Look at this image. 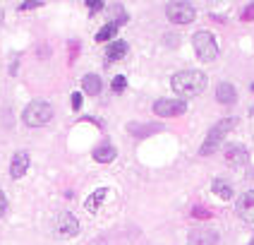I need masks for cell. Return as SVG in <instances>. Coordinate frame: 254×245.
Here are the masks:
<instances>
[{
    "mask_svg": "<svg viewBox=\"0 0 254 245\" xmlns=\"http://www.w3.org/2000/svg\"><path fill=\"white\" fill-rule=\"evenodd\" d=\"M173 91L180 96H197L206 89V75L199 70H183L173 75Z\"/></svg>",
    "mask_w": 254,
    "mask_h": 245,
    "instance_id": "6da1fadb",
    "label": "cell"
},
{
    "mask_svg": "<svg viewBox=\"0 0 254 245\" xmlns=\"http://www.w3.org/2000/svg\"><path fill=\"white\" fill-rule=\"evenodd\" d=\"M235 125H238V118H223V120H218V123L209 130V135H206L204 144L199 147V154H201V157H209V154H213V152H218L221 144H223V137H226Z\"/></svg>",
    "mask_w": 254,
    "mask_h": 245,
    "instance_id": "7a4b0ae2",
    "label": "cell"
},
{
    "mask_svg": "<svg viewBox=\"0 0 254 245\" xmlns=\"http://www.w3.org/2000/svg\"><path fill=\"white\" fill-rule=\"evenodd\" d=\"M51 118H53V106L48 101H31L22 113V120L27 128H43L51 123Z\"/></svg>",
    "mask_w": 254,
    "mask_h": 245,
    "instance_id": "3957f363",
    "label": "cell"
},
{
    "mask_svg": "<svg viewBox=\"0 0 254 245\" xmlns=\"http://www.w3.org/2000/svg\"><path fill=\"white\" fill-rule=\"evenodd\" d=\"M192 46H194V53L201 63H213L216 58H218V43H216V36H213L211 31H206V29H201L194 34V39H192Z\"/></svg>",
    "mask_w": 254,
    "mask_h": 245,
    "instance_id": "277c9868",
    "label": "cell"
},
{
    "mask_svg": "<svg viewBox=\"0 0 254 245\" xmlns=\"http://www.w3.org/2000/svg\"><path fill=\"white\" fill-rule=\"evenodd\" d=\"M194 7L185 0H175V2H168L166 5V17H168L173 24H190L194 22Z\"/></svg>",
    "mask_w": 254,
    "mask_h": 245,
    "instance_id": "5b68a950",
    "label": "cell"
},
{
    "mask_svg": "<svg viewBox=\"0 0 254 245\" xmlns=\"http://www.w3.org/2000/svg\"><path fill=\"white\" fill-rule=\"evenodd\" d=\"M187 111V103L183 99H158L154 103V113L161 118H175Z\"/></svg>",
    "mask_w": 254,
    "mask_h": 245,
    "instance_id": "8992f818",
    "label": "cell"
},
{
    "mask_svg": "<svg viewBox=\"0 0 254 245\" xmlns=\"http://www.w3.org/2000/svg\"><path fill=\"white\" fill-rule=\"evenodd\" d=\"M77 233H79L77 216L70 214V212H60L56 219V236H60V238H74Z\"/></svg>",
    "mask_w": 254,
    "mask_h": 245,
    "instance_id": "52a82bcc",
    "label": "cell"
},
{
    "mask_svg": "<svg viewBox=\"0 0 254 245\" xmlns=\"http://www.w3.org/2000/svg\"><path fill=\"white\" fill-rule=\"evenodd\" d=\"M235 212H238V216H240L245 224L254 226V190H247V192H242L240 197H238Z\"/></svg>",
    "mask_w": 254,
    "mask_h": 245,
    "instance_id": "ba28073f",
    "label": "cell"
},
{
    "mask_svg": "<svg viewBox=\"0 0 254 245\" xmlns=\"http://www.w3.org/2000/svg\"><path fill=\"white\" fill-rule=\"evenodd\" d=\"M223 159L230 166H245L250 161V152L245 144H226L223 147Z\"/></svg>",
    "mask_w": 254,
    "mask_h": 245,
    "instance_id": "9c48e42d",
    "label": "cell"
},
{
    "mask_svg": "<svg viewBox=\"0 0 254 245\" xmlns=\"http://www.w3.org/2000/svg\"><path fill=\"white\" fill-rule=\"evenodd\" d=\"M218 233L211 229H194L190 231V245H216Z\"/></svg>",
    "mask_w": 254,
    "mask_h": 245,
    "instance_id": "30bf717a",
    "label": "cell"
},
{
    "mask_svg": "<svg viewBox=\"0 0 254 245\" xmlns=\"http://www.w3.org/2000/svg\"><path fill=\"white\" fill-rule=\"evenodd\" d=\"M29 171V154L27 152H17L10 161V175L12 178H22Z\"/></svg>",
    "mask_w": 254,
    "mask_h": 245,
    "instance_id": "8fae6325",
    "label": "cell"
},
{
    "mask_svg": "<svg viewBox=\"0 0 254 245\" xmlns=\"http://www.w3.org/2000/svg\"><path fill=\"white\" fill-rule=\"evenodd\" d=\"M108 192H111L108 187H99V190H94V192L86 197V202H84L86 212H89V214H96V212H99V207H101V202L108 197Z\"/></svg>",
    "mask_w": 254,
    "mask_h": 245,
    "instance_id": "7c38bea8",
    "label": "cell"
},
{
    "mask_svg": "<svg viewBox=\"0 0 254 245\" xmlns=\"http://www.w3.org/2000/svg\"><path fill=\"white\" fill-rule=\"evenodd\" d=\"M216 99H218V103H235L238 91H235V86L230 84V82H218V86H216Z\"/></svg>",
    "mask_w": 254,
    "mask_h": 245,
    "instance_id": "4fadbf2b",
    "label": "cell"
},
{
    "mask_svg": "<svg viewBox=\"0 0 254 245\" xmlns=\"http://www.w3.org/2000/svg\"><path fill=\"white\" fill-rule=\"evenodd\" d=\"M127 56V43L125 41H113L106 48V63H115L120 58Z\"/></svg>",
    "mask_w": 254,
    "mask_h": 245,
    "instance_id": "5bb4252c",
    "label": "cell"
},
{
    "mask_svg": "<svg viewBox=\"0 0 254 245\" xmlns=\"http://www.w3.org/2000/svg\"><path fill=\"white\" fill-rule=\"evenodd\" d=\"M113 159H115L113 144H99V147L94 149V161H99V163H111Z\"/></svg>",
    "mask_w": 254,
    "mask_h": 245,
    "instance_id": "9a60e30c",
    "label": "cell"
},
{
    "mask_svg": "<svg viewBox=\"0 0 254 245\" xmlns=\"http://www.w3.org/2000/svg\"><path fill=\"white\" fill-rule=\"evenodd\" d=\"M101 77L99 75H84L82 77V89H84L89 96H96V94H101Z\"/></svg>",
    "mask_w": 254,
    "mask_h": 245,
    "instance_id": "2e32d148",
    "label": "cell"
},
{
    "mask_svg": "<svg viewBox=\"0 0 254 245\" xmlns=\"http://www.w3.org/2000/svg\"><path fill=\"white\" fill-rule=\"evenodd\" d=\"M211 190H213V195L218 197V200H230L233 197V185L228 183V180H213V185H211Z\"/></svg>",
    "mask_w": 254,
    "mask_h": 245,
    "instance_id": "e0dca14e",
    "label": "cell"
},
{
    "mask_svg": "<svg viewBox=\"0 0 254 245\" xmlns=\"http://www.w3.org/2000/svg\"><path fill=\"white\" fill-rule=\"evenodd\" d=\"M115 34H118V22H108V24H103L99 29V34H96V41L99 43H106L108 39H113Z\"/></svg>",
    "mask_w": 254,
    "mask_h": 245,
    "instance_id": "ac0fdd59",
    "label": "cell"
},
{
    "mask_svg": "<svg viewBox=\"0 0 254 245\" xmlns=\"http://www.w3.org/2000/svg\"><path fill=\"white\" fill-rule=\"evenodd\" d=\"M113 91L115 94H120V91H125V86H127V80H125V75H118V77H113Z\"/></svg>",
    "mask_w": 254,
    "mask_h": 245,
    "instance_id": "d6986e66",
    "label": "cell"
},
{
    "mask_svg": "<svg viewBox=\"0 0 254 245\" xmlns=\"http://www.w3.org/2000/svg\"><path fill=\"white\" fill-rule=\"evenodd\" d=\"M192 216H194V219H211L213 212L209 207H194V209H192Z\"/></svg>",
    "mask_w": 254,
    "mask_h": 245,
    "instance_id": "ffe728a7",
    "label": "cell"
},
{
    "mask_svg": "<svg viewBox=\"0 0 254 245\" xmlns=\"http://www.w3.org/2000/svg\"><path fill=\"white\" fill-rule=\"evenodd\" d=\"M240 19H242V22H254V2H250L247 7H242Z\"/></svg>",
    "mask_w": 254,
    "mask_h": 245,
    "instance_id": "44dd1931",
    "label": "cell"
},
{
    "mask_svg": "<svg viewBox=\"0 0 254 245\" xmlns=\"http://www.w3.org/2000/svg\"><path fill=\"white\" fill-rule=\"evenodd\" d=\"M86 7H89V12H99L103 7V2L101 0H86Z\"/></svg>",
    "mask_w": 254,
    "mask_h": 245,
    "instance_id": "7402d4cb",
    "label": "cell"
},
{
    "mask_svg": "<svg viewBox=\"0 0 254 245\" xmlns=\"http://www.w3.org/2000/svg\"><path fill=\"white\" fill-rule=\"evenodd\" d=\"M72 108H74V111H79V108H82V94H79V91H74V94H72Z\"/></svg>",
    "mask_w": 254,
    "mask_h": 245,
    "instance_id": "603a6c76",
    "label": "cell"
},
{
    "mask_svg": "<svg viewBox=\"0 0 254 245\" xmlns=\"http://www.w3.org/2000/svg\"><path fill=\"white\" fill-rule=\"evenodd\" d=\"M7 212V197H5V192L0 190V216Z\"/></svg>",
    "mask_w": 254,
    "mask_h": 245,
    "instance_id": "cb8c5ba5",
    "label": "cell"
},
{
    "mask_svg": "<svg viewBox=\"0 0 254 245\" xmlns=\"http://www.w3.org/2000/svg\"><path fill=\"white\" fill-rule=\"evenodd\" d=\"M39 5H41L39 0H29V2H24V5L19 7V10H31V7H39Z\"/></svg>",
    "mask_w": 254,
    "mask_h": 245,
    "instance_id": "d4e9b609",
    "label": "cell"
}]
</instances>
